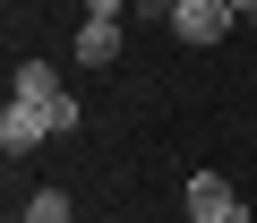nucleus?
Returning a JSON list of instances; mask_svg holds the SVG:
<instances>
[{
    "label": "nucleus",
    "mask_w": 257,
    "mask_h": 223,
    "mask_svg": "<svg viewBox=\"0 0 257 223\" xmlns=\"http://www.w3.org/2000/svg\"><path fill=\"white\" fill-rule=\"evenodd\" d=\"M248 26H257V9H248Z\"/></svg>",
    "instance_id": "9d476101"
},
{
    "label": "nucleus",
    "mask_w": 257,
    "mask_h": 223,
    "mask_svg": "<svg viewBox=\"0 0 257 223\" xmlns=\"http://www.w3.org/2000/svg\"><path fill=\"white\" fill-rule=\"evenodd\" d=\"M86 18H111V26H120V18H128V0H86Z\"/></svg>",
    "instance_id": "6e6552de"
},
{
    "label": "nucleus",
    "mask_w": 257,
    "mask_h": 223,
    "mask_svg": "<svg viewBox=\"0 0 257 223\" xmlns=\"http://www.w3.org/2000/svg\"><path fill=\"white\" fill-rule=\"evenodd\" d=\"M240 26V0H172V35L180 43H223Z\"/></svg>",
    "instance_id": "f257e3e1"
},
{
    "label": "nucleus",
    "mask_w": 257,
    "mask_h": 223,
    "mask_svg": "<svg viewBox=\"0 0 257 223\" xmlns=\"http://www.w3.org/2000/svg\"><path fill=\"white\" fill-rule=\"evenodd\" d=\"M189 223H240V189L223 172H197L189 180Z\"/></svg>",
    "instance_id": "f03ea898"
},
{
    "label": "nucleus",
    "mask_w": 257,
    "mask_h": 223,
    "mask_svg": "<svg viewBox=\"0 0 257 223\" xmlns=\"http://www.w3.org/2000/svg\"><path fill=\"white\" fill-rule=\"evenodd\" d=\"M69 86L52 77V60H18V77H9V103H60Z\"/></svg>",
    "instance_id": "20e7f679"
},
{
    "label": "nucleus",
    "mask_w": 257,
    "mask_h": 223,
    "mask_svg": "<svg viewBox=\"0 0 257 223\" xmlns=\"http://www.w3.org/2000/svg\"><path fill=\"white\" fill-rule=\"evenodd\" d=\"M240 223H248V214H240Z\"/></svg>",
    "instance_id": "f8f14e48"
},
{
    "label": "nucleus",
    "mask_w": 257,
    "mask_h": 223,
    "mask_svg": "<svg viewBox=\"0 0 257 223\" xmlns=\"http://www.w3.org/2000/svg\"><path fill=\"white\" fill-rule=\"evenodd\" d=\"M77 60H86V69H111V60H120V26H111V18H86V26H77Z\"/></svg>",
    "instance_id": "39448f33"
},
{
    "label": "nucleus",
    "mask_w": 257,
    "mask_h": 223,
    "mask_svg": "<svg viewBox=\"0 0 257 223\" xmlns=\"http://www.w3.org/2000/svg\"><path fill=\"white\" fill-rule=\"evenodd\" d=\"M9 223H26V214H9Z\"/></svg>",
    "instance_id": "9b49d317"
},
{
    "label": "nucleus",
    "mask_w": 257,
    "mask_h": 223,
    "mask_svg": "<svg viewBox=\"0 0 257 223\" xmlns=\"http://www.w3.org/2000/svg\"><path fill=\"white\" fill-rule=\"evenodd\" d=\"M43 138H52L43 103H9V112H0V155H9V163H18V155H35Z\"/></svg>",
    "instance_id": "7ed1b4c3"
},
{
    "label": "nucleus",
    "mask_w": 257,
    "mask_h": 223,
    "mask_svg": "<svg viewBox=\"0 0 257 223\" xmlns=\"http://www.w3.org/2000/svg\"><path fill=\"white\" fill-rule=\"evenodd\" d=\"M43 121H52V138H69V129L86 121V103H77V94H60V103H43Z\"/></svg>",
    "instance_id": "0eeeda50"
},
{
    "label": "nucleus",
    "mask_w": 257,
    "mask_h": 223,
    "mask_svg": "<svg viewBox=\"0 0 257 223\" xmlns=\"http://www.w3.org/2000/svg\"><path fill=\"white\" fill-rule=\"evenodd\" d=\"M26 223H69V197H60V189H35V197H26Z\"/></svg>",
    "instance_id": "423d86ee"
},
{
    "label": "nucleus",
    "mask_w": 257,
    "mask_h": 223,
    "mask_svg": "<svg viewBox=\"0 0 257 223\" xmlns=\"http://www.w3.org/2000/svg\"><path fill=\"white\" fill-rule=\"evenodd\" d=\"M248 9H257V0H240V26H248Z\"/></svg>",
    "instance_id": "1a4fd4ad"
}]
</instances>
